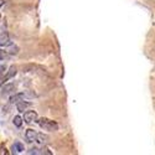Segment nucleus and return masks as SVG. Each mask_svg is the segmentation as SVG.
Listing matches in <instances>:
<instances>
[{
	"mask_svg": "<svg viewBox=\"0 0 155 155\" xmlns=\"http://www.w3.org/2000/svg\"><path fill=\"white\" fill-rule=\"evenodd\" d=\"M36 122L38 123V125H40L42 129H45V130H48V132L58 130V124L56 123V122H53V120L48 119V118H40V119L37 118Z\"/></svg>",
	"mask_w": 155,
	"mask_h": 155,
	"instance_id": "nucleus-1",
	"label": "nucleus"
},
{
	"mask_svg": "<svg viewBox=\"0 0 155 155\" xmlns=\"http://www.w3.org/2000/svg\"><path fill=\"white\" fill-rule=\"evenodd\" d=\"M15 75H16V67L15 66H11V67L8 70L6 73H5L3 77H0V87H1L4 83H6L9 80H11Z\"/></svg>",
	"mask_w": 155,
	"mask_h": 155,
	"instance_id": "nucleus-2",
	"label": "nucleus"
},
{
	"mask_svg": "<svg viewBox=\"0 0 155 155\" xmlns=\"http://www.w3.org/2000/svg\"><path fill=\"white\" fill-rule=\"evenodd\" d=\"M37 118L38 117H37V113L35 112V110H26V112L24 113V120L27 124H31L32 122H36Z\"/></svg>",
	"mask_w": 155,
	"mask_h": 155,
	"instance_id": "nucleus-3",
	"label": "nucleus"
},
{
	"mask_svg": "<svg viewBox=\"0 0 155 155\" xmlns=\"http://www.w3.org/2000/svg\"><path fill=\"white\" fill-rule=\"evenodd\" d=\"M25 138H26V140L29 141V143L36 141V138H37L36 130H34V129H27L26 133H25Z\"/></svg>",
	"mask_w": 155,
	"mask_h": 155,
	"instance_id": "nucleus-4",
	"label": "nucleus"
},
{
	"mask_svg": "<svg viewBox=\"0 0 155 155\" xmlns=\"http://www.w3.org/2000/svg\"><path fill=\"white\" fill-rule=\"evenodd\" d=\"M15 91V85L13 83H9V85H3V88H1V95H10V93H13Z\"/></svg>",
	"mask_w": 155,
	"mask_h": 155,
	"instance_id": "nucleus-5",
	"label": "nucleus"
},
{
	"mask_svg": "<svg viewBox=\"0 0 155 155\" xmlns=\"http://www.w3.org/2000/svg\"><path fill=\"white\" fill-rule=\"evenodd\" d=\"M16 107H18L19 112L23 113L24 110H26L29 107H31V103L30 102H26V101H24V99H23V101H20L19 103H16Z\"/></svg>",
	"mask_w": 155,
	"mask_h": 155,
	"instance_id": "nucleus-6",
	"label": "nucleus"
},
{
	"mask_svg": "<svg viewBox=\"0 0 155 155\" xmlns=\"http://www.w3.org/2000/svg\"><path fill=\"white\" fill-rule=\"evenodd\" d=\"M14 45L13 41H10L8 37H0V48H8Z\"/></svg>",
	"mask_w": 155,
	"mask_h": 155,
	"instance_id": "nucleus-7",
	"label": "nucleus"
},
{
	"mask_svg": "<svg viewBox=\"0 0 155 155\" xmlns=\"http://www.w3.org/2000/svg\"><path fill=\"white\" fill-rule=\"evenodd\" d=\"M24 98H25L24 93H19V95H14V96L10 97V103H11V104H16V103H19L20 101H23Z\"/></svg>",
	"mask_w": 155,
	"mask_h": 155,
	"instance_id": "nucleus-8",
	"label": "nucleus"
},
{
	"mask_svg": "<svg viewBox=\"0 0 155 155\" xmlns=\"http://www.w3.org/2000/svg\"><path fill=\"white\" fill-rule=\"evenodd\" d=\"M24 150H25V146H24L23 143H20V141L14 143V145H13V151H15V153H23Z\"/></svg>",
	"mask_w": 155,
	"mask_h": 155,
	"instance_id": "nucleus-9",
	"label": "nucleus"
},
{
	"mask_svg": "<svg viewBox=\"0 0 155 155\" xmlns=\"http://www.w3.org/2000/svg\"><path fill=\"white\" fill-rule=\"evenodd\" d=\"M13 123L18 127V128H20V127L23 125V118H21L20 115H15L14 119H13Z\"/></svg>",
	"mask_w": 155,
	"mask_h": 155,
	"instance_id": "nucleus-10",
	"label": "nucleus"
},
{
	"mask_svg": "<svg viewBox=\"0 0 155 155\" xmlns=\"http://www.w3.org/2000/svg\"><path fill=\"white\" fill-rule=\"evenodd\" d=\"M36 141L40 143V144H45L47 141V137L43 135V134H38L37 133V138H36Z\"/></svg>",
	"mask_w": 155,
	"mask_h": 155,
	"instance_id": "nucleus-11",
	"label": "nucleus"
},
{
	"mask_svg": "<svg viewBox=\"0 0 155 155\" xmlns=\"http://www.w3.org/2000/svg\"><path fill=\"white\" fill-rule=\"evenodd\" d=\"M10 57V55L8 53V51H1V48H0V60H6Z\"/></svg>",
	"mask_w": 155,
	"mask_h": 155,
	"instance_id": "nucleus-12",
	"label": "nucleus"
},
{
	"mask_svg": "<svg viewBox=\"0 0 155 155\" xmlns=\"http://www.w3.org/2000/svg\"><path fill=\"white\" fill-rule=\"evenodd\" d=\"M29 154H41V151H38V149L37 148H32V149H30L29 151H27Z\"/></svg>",
	"mask_w": 155,
	"mask_h": 155,
	"instance_id": "nucleus-13",
	"label": "nucleus"
},
{
	"mask_svg": "<svg viewBox=\"0 0 155 155\" xmlns=\"http://www.w3.org/2000/svg\"><path fill=\"white\" fill-rule=\"evenodd\" d=\"M5 70V66L4 65H0V75H1L3 73V71Z\"/></svg>",
	"mask_w": 155,
	"mask_h": 155,
	"instance_id": "nucleus-14",
	"label": "nucleus"
},
{
	"mask_svg": "<svg viewBox=\"0 0 155 155\" xmlns=\"http://www.w3.org/2000/svg\"><path fill=\"white\" fill-rule=\"evenodd\" d=\"M4 3H5V1H4V0H0V8H1V6H3V5H4Z\"/></svg>",
	"mask_w": 155,
	"mask_h": 155,
	"instance_id": "nucleus-15",
	"label": "nucleus"
},
{
	"mask_svg": "<svg viewBox=\"0 0 155 155\" xmlns=\"http://www.w3.org/2000/svg\"><path fill=\"white\" fill-rule=\"evenodd\" d=\"M0 21H1V15H0Z\"/></svg>",
	"mask_w": 155,
	"mask_h": 155,
	"instance_id": "nucleus-16",
	"label": "nucleus"
}]
</instances>
